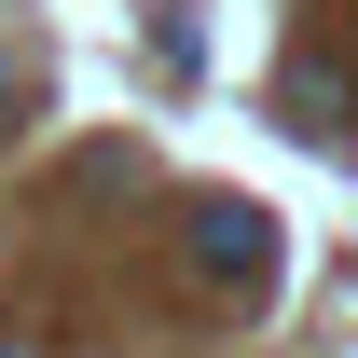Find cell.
<instances>
[{
	"label": "cell",
	"instance_id": "cell-1",
	"mask_svg": "<svg viewBox=\"0 0 358 358\" xmlns=\"http://www.w3.org/2000/svg\"><path fill=\"white\" fill-rule=\"evenodd\" d=\"M193 262L221 275V289H262V262H275V221L248 207V193H207V221H193Z\"/></svg>",
	"mask_w": 358,
	"mask_h": 358
}]
</instances>
